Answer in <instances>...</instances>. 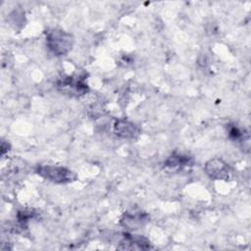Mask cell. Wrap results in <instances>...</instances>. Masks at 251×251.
<instances>
[{
	"mask_svg": "<svg viewBox=\"0 0 251 251\" xmlns=\"http://www.w3.org/2000/svg\"><path fill=\"white\" fill-rule=\"evenodd\" d=\"M46 44L50 52L56 56H62L73 48L74 37L64 29L53 28L46 33Z\"/></svg>",
	"mask_w": 251,
	"mask_h": 251,
	"instance_id": "6da1fadb",
	"label": "cell"
},
{
	"mask_svg": "<svg viewBox=\"0 0 251 251\" xmlns=\"http://www.w3.org/2000/svg\"><path fill=\"white\" fill-rule=\"evenodd\" d=\"M36 173L43 178L55 183H69L75 179V175L70 169L57 165H41Z\"/></svg>",
	"mask_w": 251,
	"mask_h": 251,
	"instance_id": "7a4b0ae2",
	"label": "cell"
},
{
	"mask_svg": "<svg viewBox=\"0 0 251 251\" xmlns=\"http://www.w3.org/2000/svg\"><path fill=\"white\" fill-rule=\"evenodd\" d=\"M204 170L209 177L216 180H227L231 174L228 164L221 158H212L207 161Z\"/></svg>",
	"mask_w": 251,
	"mask_h": 251,
	"instance_id": "3957f363",
	"label": "cell"
},
{
	"mask_svg": "<svg viewBox=\"0 0 251 251\" xmlns=\"http://www.w3.org/2000/svg\"><path fill=\"white\" fill-rule=\"evenodd\" d=\"M58 87L65 92L75 94V95L84 94L87 91V85L83 80L78 78H74L72 76L61 79L58 83Z\"/></svg>",
	"mask_w": 251,
	"mask_h": 251,
	"instance_id": "277c9868",
	"label": "cell"
},
{
	"mask_svg": "<svg viewBox=\"0 0 251 251\" xmlns=\"http://www.w3.org/2000/svg\"><path fill=\"white\" fill-rule=\"evenodd\" d=\"M114 131L123 138H133L138 134V129L134 124L126 120H119L114 125Z\"/></svg>",
	"mask_w": 251,
	"mask_h": 251,
	"instance_id": "5b68a950",
	"label": "cell"
},
{
	"mask_svg": "<svg viewBox=\"0 0 251 251\" xmlns=\"http://www.w3.org/2000/svg\"><path fill=\"white\" fill-rule=\"evenodd\" d=\"M124 244L123 249H147L149 248V240L141 235H129L126 234L122 241Z\"/></svg>",
	"mask_w": 251,
	"mask_h": 251,
	"instance_id": "8992f818",
	"label": "cell"
},
{
	"mask_svg": "<svg viewBox=\"0 0 251 251\" xmlns=\"http://www.w3.org/2000/svg\"><path fill=\"white\" fill-rule=\"evenodd\" d=\"M191 165H192V159L188 156H184L180 154H177V155L174 154L171 157H169L165 162V167L171 170L181 169Z\"/></svg>",
	"mask_w": 251,
	"mask_h": 251,
	"instance_id": "52a82bcc",
	"label": "cell"
},
{
	"mask_svg": "<svg viewBox=\"0 0 251 251\" xmlns=\"http://www.w3.org/2000/svg\"><path fill=\"white\" fill-rule=\"evenodd\" d=\"M147 221V218L143 214H126L122 220V224L128 228H137Z\"/></svg>",
	"mask_w": 251,
	"mask_h": 251,
	"instance_id": "ba28073f",
	"label": "cell"
}]
</instances>
